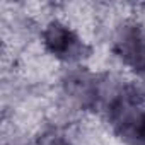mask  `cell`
<instances>
[{
    "instance_id": "1",
    "label": "cell",
    "mask_w": 145,
    "mask_h": 145,
    "mask_svg": "<svg viewBox=\"0 0 145 145\" xmlns=\"http://www.w3.org/2000/svg\"><path fill=\"white\" fill-rule=\"evenodd\" d=\"M109 121L130 145H145V108L135 89L120 92L109 104Z\"/></svg>"
},
{
    "instance_id": "2",
    "label": "cell",
    "mask_w": 145,
    "mask_h": 145,
    "mask_svg": "<svg viewBox=\"0 0 145 145\" xmlns=\"http://www.w3.org/2000/svg\"><path fill=\"white\" fill-rule=\"evenodd\" d=\"M43 38L48 51L61 60H79L84 56L86 44L70 27L61 22H51Z\"/></svg>"
},
{
    "instance_id": "3",
    "label": "cell",
    "mask_w": 145,
    "mask_h": 145,
    "mask_svg": "<svg viewBox=\"0 0 145 145\" xmlns=\"http://www.w3.org/2000/svg\"><path fill=\"white\" fill-rule=\"evenodd\" d=\"M114 51L135 72H145V36L138 27H125L116 41Z\"/></svg>"
},
{
    "instance_id": "4",
    "label": "cell",
    "mask_w": 145,
    "mask_h": 145,
    "mask_svg": "<svg viewBox=\"0 0 145 145\" xmlns=\"http://www.w3.org/2000/svg\"><path fill=\"white\" fill-rule=\"evenodd\" d=\"M41 145H67V143L60 138H50V140H44Z\"/></svg>"
}]
</instances>
